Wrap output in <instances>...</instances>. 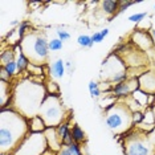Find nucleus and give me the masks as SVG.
<instances>
[{
  "instance_id": "obj_17",
  "label": "nucleus",
  "mask_w": 155,
  "mask_h": 155,
  "mask_svg": "<svg viewBox=\"0 0 155 155\" xmlns=\"http://www.w3.org/2000/svg\"><path fill=\"white\" fill-rule=\"evenodd\" d=\"M13 60H16V51H15V47L13 48H8L5 49V51L2 52V54H0V66H4L7 65L8 62L13 61Z\"/></svg>"
},
{
  "instance_id": "obj_20",
  "label": "nucleus",
  "mask_w": 155,
  "mask_h": 155,
  "mask_svg": "<svg viewBox=\"0 0 155 155\" xmlns=\"http://www.w3.org/2000/svg\"><path fill=\"white\" fill-rule=\"evenodd\" d=\"M56 131H57V135H58V138L61 139V142L64 140L66 137L69 135L70 133H72V129H70V126H69V123L68 122H62L61 125H58L57 127H56Z\"/></svg>"
},
{
  "instance_id": "obj_8",
  "label": "nucleus",
  "mask_w": 155,
  "mask_h": 155,
  "mask_svg": "<svg viewBox=\"0 0 155 155\" xmlns=\"http://www.w3.org/2000/svg\"><path fill=\"white\" fill-rule=\"evenodd\" d=\"M48 150L44 133H28L11 155H44Z\"/></svg>"
},
{
  "instance_id": "obj_34",
  "label": "nucleus",
  "mask_w": 155,
  "mask_h": 155,
  "mask_svg": "<svg viewBox=\"0 0 155 155\" xmlns=\"http://www.w3.org/2000/svg\"><path fill=\"white\" fill-rule=\"evenodd\" d=\"M12 77L5 72V69L3 66H0V81H4V82H9Z\"/></svg>"
},
{
  "instance_id": "obj_7",
  "label": "nucleus",
  "mask_w": 155,
  "mask_h": 155,
  "mask_svg": "<svg viewBox=\"0 0 155 155\" xmlns=\"http://www.w3.org/2000/svg\"><path fill=\"white\" fill-rule=\"evenodd\" d=\"M38 114L43 117L49 127H57L58 125H61L64 122L65 115L60 97L53 96V94H47Z\"/></svg>"
},
{
  "instance_id": "obj_10",
  "label": "nucleus",
  "mask_w": 155,
  "mask_h": 155,
  "mask_svg": "<svg viewBox=\"0 0 155 155\" xmlns=\"http://www.w3.org/2000/svg\"><path fill=\"white\" fill-rule=\"evenodd\" d=\"M131 44H134L137 48L142 49V51L153 48V40H151L150 32L144 29H135L131 36Z\"/></svg>"
},
{
  "instance_id": "obj_1",
  "label": "nucleus",
  "mask_w": 155,
  "mask_h": 155,
  "mask_svg": "<svg viewBox=\"0 0 155 155\" xmlns=\"http://www.w3.org/2000/svg\"><path fill=\"white\" fill-rule=\"evenodd\" d=\"M28 133H29V125L27 117H24L13 106L2 107V117H0L2 154H12Z\"/></svg>"
},
{
  "instance_id": "obj_25",
  "label": "nucleus",
  "mask_w": 155,
  "mask_h": 155,
  "mask_svg": "<svg viewBox=\"0 0 155 155\" xmlns=\"http://www.w3.org/2000/svg\"><path fill=\"white\" fill-rule=\"evenodd\" d=\"M45 89H47V93L48 94H53V96H58L60 94V86L57 82H53V81H49L47 84V86H45Z\"/></svg>"
},
{
  "instance_id": "obj_16",
  "label": "nucleus",
  "mask_w": 155,
  "mask_h": 155,
  "mask_svg": "<svg viewBox=\"0 0 155 155\" xmlns=\"http://www.w3.org/2000/svg\"><path fill=\"white\" fill-rule=\"evenodd\" d=\"M101 8L106 15L117 16L118 8H119V2L118 0H104V2H101Z\"/></svg>"
},
{
  "instance_id": "obj_29",
  "label": "nucleus",
  "mask_w": 155,
  "mask_h": 155,
  "mask_svg": "<svg viewBox=\"0 0 155 155\" xmlns=\"http://www.w3.org/2000/svg\"><path fill=\"white\" fill-rule=\"evenodd\" d=\"M32 74L35 76H44V69H43V65H36V64H31L29 68H28Z\"/></svg>"
},
{
  "instance_id": "obj_30",
  "label": "nucleus",
  "mask_w": 155,
  "mask_h": 155,
  "mask_svg": "<svg viewBox=\"0 0 155 155\" xmlns=\"http://www.w3.org/2000/svg\"><path fill=\"white\" fill-rule=\"evenodd\" d=\"M147 16V12H140V13H134V15L129 16V20L131 23H140L142 20H144V17Z\"/></svg>"
},
{
  "instance_id": "obj_39",
  "label": "nucleus",
  "mask_w": 155,
  "mask_h": 155,
  "mask_svg": "<svg viewBox=\"0 0 155 155\" xmlns=\"http://www.w3.org/2000/svg\"><path fill=\"white\" fill-rule=\"evenodd\" d=\"M150 109H151V111H153V114H154V118H155V105H154L153 107H150Z\"/></svg>"
},
{
  "instance_id": "obj_11",
  "label": "nucleus",
  "mask_w": 155,
  "mask_h": 155,
  "mask_svg": "<svg viewBox=\"0 0 155 155\" xmlns=\"http://www.w3.org/2000/svg\"><path fill=\"white\" fill-rule=\"evenodd\" d=\"M139 89L147 94H155V73L154 72H144L138 76Z\"/></svg>"
},
{
  "instance_id": "obj_37",
  "label": "nucleus",
  "mask_w": 155,
  "mask_h": 155,
  "mask_svg": "<svg viewBox=\"0 0 155 155\" xmlns=\"http://www.w3.org/2000/svg\"><path fill=\"white\" fill-rule=\"evenodd\" d=\"M149 32L151 35V40H153V47L155 48V29H150Z\"/></svg>"
},
{
  "instance_id": "obj_3",
  "label": "nucleus",
  "mask_w": 155,
  "mask_h": 155,
  "mask_svg": "<svg viewBox=\"0 0 155 155\" xmlns=\"http://www.w3.org/2000/svg\"><path fill=\"white\" fill-rule=\"evenodd\" d=\"M31 64L43 65L49 57V41L38 33H28L20 43Z\"/></svg>"
},
{
  "instance_id": "obj_13",
  "label": "nucleus",
  "mask_w": 155,
  "mask_h": 155,
  "mask_svg": "<svg viewBox=\"0 0 155 155\" xmlns=\"http://www.w3.org/2000/svg\"><path fill=\"white\" fill-rule=\"evenodd\" d=\"M15 51H16L17 70H19V73H23V72H25V70H28V68H29V65H31V61H29V58L25 56V53L23 52L20 44L15 45Z\"/></svg>"
},
{
  "instance_id": "obj_33",
  "label": "nucleus",
  "mask_w": 155,
  "mask_h": 155,
  "mask_svg": "<svg viewBox=\"0 0 155 155\" xmlns=\"http://www.w3.org/2000/svg\"><path fill=\"white\" fill-rule=\"evenodd\" d=\"M56 35H57V38H60L62 43H64V41H68L70 38V33L68 31H64V29H57L56 31Z\"/></svg>"
},
{
  "instance_id": "obj_24",
  "label": "nucleus",
  "mask_w": 155,
  "mask_h": 155,
  "mask_svg": "<svg viewBox=\"0 0 155 155\" xmlns=\"http://www.w3.org/2000/svg\"><path fill=\"white\" fill-rule=\"evenodd\" d=\"M107 35H109V29L105 28V29L100 31V32H94V35H91V40H93V43H102Z\"/></svg>"
},
{
  "instance_id": "obj_31",
  "label": "nucleus",
  "mask_w": 155,
  "mask_h": 155,
  "mask_svg": "<svg viewBox=\"0 0 155 155\" xmlns=\"http://www.w3.org/2000/svg\"><path fill=\"white\" fill-rule=\"evenodd\" d=\"M68 149L72 155H82V150H81V144L80 143H72L70 146H68Z\"/></svg>"
},
{
  "instance_id": "obj_36",
  "label": "nucleus",
  "mask_w": 155,
  "mask_h": 155,
  "mask_svg": "<svg viewBox=\"0 0 155 155\" xmlns=\"http://www.w3.org/2000/svg\"><path fill=\"white\" fill-rule=\"evenodd\" d=\"M147 135H149V138H150V140H151V143L154 144V147H155V127L151 130V131L147 134Z\"/></svg>"
},
{
  "instance_id": "obj_26",
  "label": "nucleus",
  "mask_w": 155,
  "mask_h": 155,
  "mask_svg": "<svg viewBox=\"0 0 155 155\" xmlns=\"http://www.w3.org/2000/svg\"><path fill=\"white\" fill-rule=\"evenodd\" d=\"M3 68L5 69V72L8 73L11 77H13V76H16V73L19 72L17 70V62H16V60H13V61H11V62H8L7 65H4Z\"/></svg>"
},
{
  "instance_id": "obj_38",
  "label": "nucleus",
  "mask_w": 155,
  "mask_h": 155,
  "mask_svg": "<svg viewBox=\"0 0 155 155\" xmlns=\"http://www.w3.org/2000/svg\"><path fill=\"white\" fill-rule=\"evenodd\" d=\"M20 23H21V21H20V20H11V23H9V24H11V25L12 27H15V25H20Z\"/></svg>"
},
{
  "instance_id": "obj_12",
  "label": "nucleus",
  "mask_w": 155,
  "mask_h": 155,
  "mask_svg": "<svg viewBox=\"0 0 155 155\" xmlns=\"http://www.w3.org/2000/svg\"><path fill=\"white\" fill-rule=\"evenodd\" d=\"M44 135H45V139H47L49 150L58 153V151L62 149V142H61V139L58 138L57 131H56V127H49L48 126L47 130L44 131Z\"/></svg>"
},
{
  "instance_id": "obj_9",
  "label": "nucleus",
  "mask_w": 155,
  "mask_h": 155,
  "mask_svg": "<svg viewBox=\"0 0 155 155\" xmlns=\"http://www.w3.org/2000/svg\"><path fill=\"white\" fill-rule=\"evenodd\" d=\"M137 89H139L138 77H129L126 81H122V82L114 84L113 87H111L110 93L115 98H119V97H126V98H127V97L131 96V94Z\"/></svg>"
},
{
  "instance_id": "obj_35",
  "label": "nucleus",
  "mask_w": 155,
  "mask_h": 155,
  "mask_svg": "<svg viewBox=\"0 0 155 155\" xmlns=\"http://www.w3.org/2000/svg\"><path fill=\"white\" fill-rule=\"evenodd\" d=\"M56 155H72V154H70V151H69L68 147H62L58 153H56Z\"/></svg>"
},
{
  "instance_id": "obj_4",
  "label": "nucleus",
  "mask_w": 155,
  "mask_h": 155,
  "mask_svg": "<svg viewBox=\"0 0 155 155\" xmlns=\"http://www.w3.org/2000/svg\"><path fill=\"white\" fill-rule=\"evenodd\" d=\"M105 122L109 130L115 134H126L133 129V113L125 102H117L111 109L105 111Z\"/></svg>"
},
{
  "instance_id": "obj_40",
  "label": "nucleus",
  "mask_w": 155,
  "mask_h": 155,
  "mask_svg": "<svg viewBox=\"0 0 155 155\" xmlns=\"http://www.w3.org/2000/svg\"><path fill=\"white\" fill-rule=\"evenodd\" d=\"M154 8H155V4H154Z\"/></svg>"
},
{
  "instance_id": "obj_14",
  "label": "nucleus",
  "mask_w": 155,
  "mask_h": 155,
  "mask_svg": "<svg viewBox=\"0 0 155 155\" xmlns=\"http://www.w3.org/2000/svg\"><path fill=\"white\" fill-rule=\"evenodd\" d=\"M28 125H29V133H44L48 127L40 114L35 115L32 118H28Z\"/></svg>"
},
{
  "instance_id": "obj_28",
  "label": "nucleus",
  "mask_w": 155,
  "mask_h": 155,
  "mask_svg": "<svg viewBox=\"0 0 155 155\" xmlns=\"http://www.w3.org/2000/svg\"><path fill=\"white\" fill-rule=\"evenodd\" d=\"M137 3H140V0H139V2H129V0H121V2H119L118 13H122V12L127 11L130 7L134 5V4H137ZM118 13H117V15H118Z\"/></svg>"
},
{
  "instance_id": "obj_21",
  "label": "nucleus",
  "mask_w": 155,
  "mask_h": 155,
  "mask_svg": "<svg viewBox=\"0 0 155 155\" xmlns=\"http://www.w3.org/2000/svg\"><path fill=\"white\" fill-rule=\"evenodd\" d=\"M28 28H31V23L27 21V20H23L21 23H20V25L17 27V40H19V43H21V40L24 37L27 36V32H28Z\"/></svg>"
},
{
  "instance_id": "obj_19",
  "label": "nucleus",
  "mask_w": 155,
  "mask_h": 155,
  "mask_svg": "<svg viewBox=\"0 0 155 155\" xmlns=\"http://www.w3.org/2000/svg\"><path fill=\"white\" fill-rule=\"evenodd\" d=\"M72 135H73V140H74L76 143H82V142H85V139H86L85 131H84V130L81 129V126H78V125L72 126Z\"/></svg>"
},
{
  "instance_id": "obj_5",
  "label": "nucleus",
  "mask_w": 155,
  "mask_h": 155,
  "mask_svg": "<svg viewBox=\"0 0 155 155\" xmlns=\"http://www.w3.org/2000/svg\"><path fill=\"white\" fill-rule=\"evenodd\" d=\"M126 155H155V147L147 134L131 129L125 134Z\"/></svg>"
},
{
  "instance_id": "obj_23",
  "label": "nucleus",
  "mask_w": 155,
  "mask_h": 155,
  "mask_svg": "<svg viewBox=\"0 0 155 155\" xmlns=\"http://www.w3.org/2000/svg\"><path fill=\"white\" fill-rule=\"evenodd\" d=\"M77 44L82 48H91L93 47V40H91V36H87V35H80L77 37Z\"/></svg>"
},
{
  "instance_id": "obj_32",
  "label": "nucleus",
  "mask_w": 155,
  "mask_h": 155,
  "mask_svg": "<svg viewBox=\"0 0 155 155\" xmlns=\"http://www.w3.org/2000/svg\"><path fill=\"white\" fill-rule=\"evenodd\" d=\"M143 111H140V110H138V111H134L133 113V123L134 125H140V123L143 122Z\"/></svg>"
},
{
  "instance_id": "obj_2",
  "label": "nucleus",
  "mask_w": 155,
  "mask_h": 155,
  "mask_svg": "<svg viewBox=\"0 0 155 155\" xmlns=\"http://www.w3.org/2000/svg\"><path fill=\"white\" fill-rule=\"evenodd\" d=\"M47 89L38 82L21 81L13 93V107L24 117L32 118L40 113L41 105L47 97Z\"/></svg>"
},
{
  "instance_id": "obj_15",
  "label": "nucleus",
  "mask_w": 155,
  "mask_h": 155,
  "mask_svg": "<svg viewBox=\"0 0 155 155\" xmlns=\"http://www.w3.org/2000/svg\"><path fill=\"white\" fill-rule=\"evenodd\" d=\"M65 61L62 58H57L54 60L53 62H52L51 65H49V73H51V76L53 77V78H62L65 74Z\"/></svg>"
},
{
  "instance_id": "obj_6",
  "label": "nucleus",
  "mask_w": 155,
  "mask_h": 155,
  "mask_svg": "<svg viewBox=\"0 0 155 155\" xmlns=\"http://www.w3.org/2000/svg\"><path fill=\"white\" fill-rule=\"evenodd\" d=\"M102 78L111 82L113 85L129 78L127 65L121 56L113 53L105 60L102 64Z\"/></svg>"
},
{
  "instance_id": "obj_22",
  "label": "nucleus",
  "mask_w": 155,
  "mask_h": 155,
  "mask_svg": "<svg viewBox=\"0 0 155 155\" xmlns=\"http://www.w3.org/2000/svg\"><path fill=\"white\" fill-rule=\"evenodd\" d=\"M87 89H89V93H90V97L91 98H100L101 97V89H100V84H97L96 81L91 80L87 85Z\"/></svg>"
},
{
  "instance_id": "obj_27",
  "label": "nucleus",
  "mask_w": 155,
  "mask_h": 155,
  "mask_svg": "<svg viewBox=\"0 0 155 155\" xmlns=\"http://www.w3.org/2000/svg\"><path fill=\"white\" fill-rule=\"evenodd\" d=\"M62 47H64V43H62L60 38H52V40L49 41V51H52V52L61 51Z\"/></svg>"
},
{
  "instance_id": "obj_18",
  "label": "nucleus",
  "mask_w": 155,
  "mask_h": 155,
  "mask_svg": "<svg viewBox=\"0 0 155 155\" xmlns=\"http://www.w3.org/2000/svg\"><path fill=\"white\" fill-rule=\"evenodd\" d=\"M131 98H134V100H135V102L139 105V107H146V109H147V101H149V94L144 93L143 90L137 89V90L131 94Z\"/></svg>"
}]
</instances>
